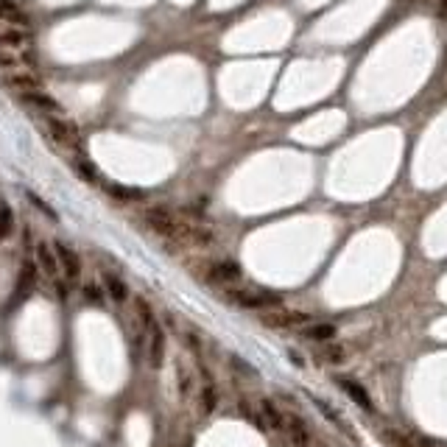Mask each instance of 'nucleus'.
<instances>
[{
	"label": "nucleus",
	"mask_w": 447,
	"mask_h": 447,
	"mask_svg": "<svg viewBox=\"0 0 447 447\" xmlns=\"http://www.w3.org/2000/svg\"><path fill=\"white\" fill-rule=\"evenodd\" d=\"M137 313H140V322H143V338H145V358H148V366L152 369H160L163 361H165V330L163 325L157 322L152 305L145 300H137Z\"/></svg>",
	"instance_id": "nucleus-1"
},
{
	"label": "nucleus",
	"mask_w": 447,
	"mask_h": 447,
	"mask_svg": "<svg viewBox=\"0 0 447 447\" xmlns=\"http://www.w3.org/2000/svg\"><path fill=\"white\" fill-rule=\"evenodd\" d=\"M224 300L230 305H238L244 311H266V308H280L282 296L274 291H249V288H227Z\"/></svg>",
	"instance_id": "nucleus-2"
},
{
	"label": "nucleus",
	"mask_w": 447,
	"mask_h": 447,
	"mask_svg": "<svg viewBox=\"0 0 447 447\" xmlns=\"http://www.w3.org/2000/svg\"><path fill=\"white\" fill-rule=\"evenodd\" d=\"M39 126L45 129V134L62 145V148H82V134H79V126L67 120V118H59V115H39Z\"/></svg>",
	"instance_id": "nucleus-3"
},
{
	"label": "nucleus",
	"mask_w": 447,
	"mask_h": 447,
	"mask_svg": "<svg viewBox=\"0 0 447 447\" xmlns=\"http://www.w3.org/2000/svg\"><path fill=\"white\" fill-rule=\"evenodd\" d=\"M34 257H37V268H42V274L45 277H51L53 282H56V291H59V300H64L67 296V291H64V285H62V271H59V260H56V252H53V246L51 244H45V241H39L37 246H34Z\"/></svg>",
	"instance_id": "nucleus-4"
},
{
	"label": "nucleus",
	"mask_w": 447,
	"mask_h": 447,
	"mask_svg": "<svg viewBox=\"0 0 447 447\" xmlns=\"http://www.w3.org/2000/svg\"><path fill=\"white\" fill-rule=\"evenodd\" d=\"M53 252L59 260V271L67 282H79L82 280V260L76 255V249H70L64 241H53Z\"/></svg>",
	"instance_id": "nucleus-5"
},
{
	"label": "nucleus",
	"mask_w": 447,
	"mask_h": 447,
	"mask_svg": "<svg viewBox=\"0 0 447 447\" xmlns=\"http://www.w3.org/2000/svg\"><path fill=\"white\" fill-rule=\"evenodd\" d=\"M260 322L271 330H302L305 325H311V316L308 313H300V311H277V313H263Z\"/></svg>",
	"instance_id": "nucleus-6"
},
{
	"label": "nucleus",
	"mask_w": 447,
	"mask_h": 447,
	"mask_svg": "<svg viewBox=\"0 0 447 447\" xmlns=\"http://www.w3.org/2000/svg\"><path fill=\"white\" fill-rule=\"evenodd\" d=\"M0 84L15 90L17 95H26V93H34V90H42V82L39 76H34V70H17V73H3L0 76Z\"/></svg>",
	"instance_id": "nucleus-7"
},
{
	"label": "nucleus",
	"mask_w": 447,
	"mask_h": 447,
	"mask_svg": "<svg viewBox=\"0 0 447 447\" xmlns=\"http://www.w3.org/2000/svg\"><path fill=\"white\" fill-rule=\"evenodd\" d=\"M20 98H23L26 107L37 109V115H59V118H64V107L53 95H48L45 90H34V93H26Z\"/></svg>",
	"instance_id": "nucleus-8"
},
{
	"label": "nucleus",
	"mask_w": 447,
	"mask_h": 447,
	"mask_svg": "<svg viewBox=\"0 0 447 447\" xmlns=\"http://www.w3.org/2000/svg\"><path fill=\"white\" fill-rule=\"evenodd\" d=\"M285 433L291 436L293 447H316V439L308 428V422L296 414H285Z\"/></svg>",
	"instance_id": "nucleus-9"
},
{
	"label": "nucleus",
	"mask_w": 447,
	"mask_h": 447,
	"mask_svg": "<svg viewBox=\"0 0 447 447\" xmlns=\"http://www.w3.org/2000/svg\"><path fill=\"white\" fill-rule=\"evenodd\" d=\"M336 383H338V389L355 403V405H361L366 414H375V403H372V397H369V392L358 383V381H352V378H344V375H338L336 378Z\"/></svg>",
	"instance_id": "nucleus-10"
},
{
	"label": "nucleus",
	"mask_w": 447,
	"mask_h": 447,
	"mask_svg": "<svg viewBox=\"0 0 447 447\" xmlns=\"http://www.w3.org/2000/svg\"><path fill=\"white\" fill-rule=\"evenodd\" d=\"M28 45H31V34L26 28L0 23V48L3 51H26Z\"/></svg>",
	"instance_id": "nucleus-11"
},
{
	"label": "nucleus",
	"mask_w": 447,
	"mask_h": 447,
	"mask_svg": "<svg viewBox=\"0 0 447 447\" xmlns=\"http://www.w3.org/2000/svg\"><path fill=\"white\" fill-rule=\"evenodd\" d=\"M207 271H210V280L221 282V285H232V282H238L244 277V268L235 260H215V263H210Z\"/></svg>",
	"instance_id": "nucleus-12"
},
{
	"label": "nucleus",
	"mask_w": 447,
	"mask_h": 447,
	"mask_svg": "<svg viewBox=\"0 0 447 447\" xmlns=\"http://www.w3.org/2000/svg\"><path fill=\"white\" fill-rule=\"evenodd\" d=\"M381 439H383L386 447H430L428 439H422V436H405V433H400L394 428L381 430Z\"/></svg>",
	"instance_id": "nucleus-13"
},
{
	"label": "nucleus",
	"mask_w": 447,
	"mask_h": 447,
	"mask_svg": "<svg viewBox=\"0 0 447 447\" xmlns=\"http://www.w3.org/2000/svg\"><path fill=\"white\" fill-rule=\"evenodd\" d=\"M300 333H302V338H308V341L327 344V341L336 338V325H330V322H311V325H305Z\"/></svg>",
	"instance_id": "nucleus-14"
},
{
	"label": "nucleus",
	"mask_w": 447,
	"mask_h": 447,
	"mask_svg": "<svg viewBox=\"0 0 447 447\" xmlns=\"http://www.w3.org/2000/svg\"><path fill=\"white\" fill-rule=\"evenodd\" d=\"M104 293L109 296L112 302H118V305L129 302V285L118 274H104Z\"/></svg>",
	"instance_id": "nucleus-15"
},
{
	"label": "nucleus",
	"mask_w": 447,
	"mask_h": 447,
	"mask_svg": "<svg viewBox=\"0 0 447 447\" xmlns=\"http://www.w3.org/2000/svg\"><path fill=\"white\" fill-rule=\"evenodd\" d=\"M260 417H263V422L268 425V428H274V430H285V414L277 408V403L274 400H268V397H263L260 400Z\"/></svg>",
	"instance_id": "nucleus-16"
},
{
	"label": "nucleus",
	"mask_w": 447,
	"mask_h": 447,
	"mask_svg": "<svg viewBox=\"0 0 447 447\" xmlns=\"http://www.w3.org/2000/svg\"><path fill=\"white\" fill-rule=\"evenodd\" d=\"M17 230V218H15V210L6 199H0V241H9Z\"/></svg>",
	"instance_id": "nucleus-17"
},
{
	"label": "nucleus",
	"mask_w": 447,
	"mask_h": 447,
	"mask_svg": "<svg viewBox=\"0 0 447 447\" xmlns=\"http://www.w3.org/2000/svg\"><path fill=\"white\" fill-rule=\"evenodd\" d=\"M17 70H31L28 59L15 53V51H3L0 48V73H17Z\"/></svg>",
	"instance_id": "nucleus-18"
},
{
	"label": "nucleus",
	"mask_w": 447,
	"mask_h": 447,
	"mask_svg": "<svg viewBox=\"0 0 447 447\" xmlns=\"http://www.w3.org/2000/svg\"><path fill=\"white\" fill-rule=\"evenodd\" d=\"M0 23L26 28V26H28V17H26V15L12 3V0H0Z\"/></svg>",
	"instance_id": "nucleus-19"
},
{
	"label": "nucleus",
	"mask_w": 447,
	"mask_h": 447,
	"mask_svg": "<svg viewBox=\"0 0 447 447\" xmlns=\"http://www.w3.org/2000/svg\"><path fill=\"white\" fill-rule=\"evenodd\" d=\"M319 355H322V361H327V363H333V366H338V363H344L347 361V347L344 344H338V341H327V344H322V349H319Z\"/></svg>",
	"instance_id": "nucleus-20"
},
{
	"label": "nucleus",
	"mask_w": 447,
	"mask_h": 447,
	"mask_svg": "<svg viewBox=\"0 0 447 447\" xmlns=\"http://www.w3.org/2000/svg\"><path fill=\"white\" fill-rule=\"evenodd\" d=\"M204 372V386H201V414H212L215 411V405H218V392H215V386H212V381H210V375H207V369H201Z\"/></svg>",
	"instance_id": "nucleus-21"
},
{
	"label": "nucleus",
	"mask_w": 447,
	"mask_h": 447,
	"mask_svg": "<svg viewBox=\"0 0 447 447\" xmlns=\"http://www.w3.org/2000/svg\"><path fill=\"white\" fill-rule=\"evenodd\" d=\"M82 293H84V300L90 302V305H104L107 302V293H104V285H95V282H84L82 285Z\"/></svg>",
	"instance_id": "nucleus-22"
},
{
	"label": "nucleus",
	"mask_w": 447,
	"mask_h": 447,
	"mask_svg": "<svg viewBox=\"0 0 447 447\" xmlns=\"http://www.w3.org/2000/svg\"><path fill=\"white\" fill-rule=\"evenodd\" d=\"M176 378H179V394L182 397H190L193 394V375L188 372V366L182 361H176Z\"/></svg>",
	"instance_id": "nucleus-23"
},
{
	"label": "nucleus",
	"mask_w": 447,
	"mask_h": 447,
	"mask_svg": "<svg viewBox=\"0 0 447 447\" xmlns=\"http://www.w3.org/2000/svg\"><path fill=\"white\" fill-rule=\"evenodd\" d=\"M316 405H319V411H322L333 425H338V428H341V433H349V436H352V428H347V425H344V419L333 411V405H327V403H322V400H316Z\"/></svg>",
	"instance_id": "nucleus-24"
},
{
	"label": "nucleus",
	"mask_w": 447,
	"mask_h": 447,
	"mask_svg": "<svg viewBox=\"0 0 447 447\" xmlns=\"http://www.w3.org/2000/svg\"><path fill=\"white\" fill-rule=\"evenodd\" d=\"M26 196H28V201H34V204H37V210H39L42 215H48L51 221H59V218H56V212H53V207H48V204H45V201H42L37 193H26Z\"/></svg>",
	"instance_id": "nucleus-25"
},
{
	"label": "nucleus",
	"mask_w": 447,
	"mask_h": 447,
	"mask_svg": "<svg viewBox=\"0 0 447 447\" xmlns=\"http://www.w3.org/2000/svg\"><path fill=\"white\" fill-rule=\"evenodd\" d=\"M109 193L118 196V199H140L143 196L140 190H126V188H109Z\"/></svg>",
	"instance_id": "nucleus-26"
},
{
	"label": "nucleus",
	"mask_w": 447,
	"mask_h": 447,
	"mask_svg": "<svg viewBox=\"0 0 447 447\" xmlns=\"http://www.w3.org/2000/svg\"><path fill=\"white\" fill-rule=\"evenodd\" d=\"M439 15L447 17V0H441V3H439Z\"/></svg>",
	"instance_id": "nucleus-27"
}]
</instances>
